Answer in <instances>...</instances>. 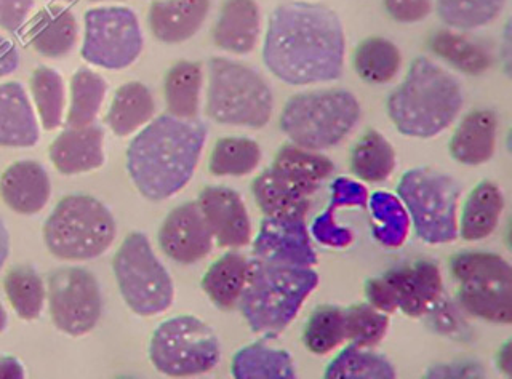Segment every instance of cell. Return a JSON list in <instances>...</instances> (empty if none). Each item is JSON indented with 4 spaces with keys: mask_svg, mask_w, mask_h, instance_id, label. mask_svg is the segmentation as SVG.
Wrapping results in <instances>:
<instances>
[{
    "mask_svg": "<svg viewBox=\"0 0 512 379\" xmlns=\"http://www.w3.org/2000/svg\"><path fill=\"white\" fill-rule=\"evenodd\" d=\"M346 37L340 16L325 5L282 4L269 16L263 61L285 84H322L343 74Z\"/></svg>",
    "mask_w": 512,
    "mask_h": 379,
    "instance_id": "cell-1",
    "label": "cell"
},
{
    "mask_svg": "<svg viewBox=\"0 0 512 379\" xmlns=\"http://www.w3.org/2000/svg\"><path fill=\"white\" fill-rule=\"evenodd\" d=\"M207 125L199 119L162 114L128 144L127 170L146 199L175 196L191 181L207 140Z\"/></svg>",
    "mask_w": 512,
    "mask_h": 379,
    "instance_id": "cell-2",
    "label": "cell"
},
{
    "mask_svg": "<svg viewBox=\"0 0 512 379\" xmlns=\"http://www.w3.org/2000/svg\"><path fill=\"white\" fill-rule=\"evenodd\" d=\"M463 101L458 79L428 56H418L404 82L388 96L386 111L399 133L426 140L452 125Z\"/></svg>",
    "mask_w": 512,
    "mask_h": 379,
    "instance_id": "cell-3",
    "label": "cell"
},
{
    "mask_svg": "<svg viewBox=\"0 0 512 379\" xmlns=\"http://www.w3.org/2000/svg\"><path fill=\"white\" fill-rule=\"evenodd\" d=\"M319 276L311 268L252 258L239 308L252 332L276 338L292 324Z\"/></svg>",
    "mask_w": 512,
    "mask_h": 379,
    "instance_id": "cell-4",
    "label": "cell"
},
{
    "mask_svg": "<svg viewBox=\"0 0 512 379\" xmlns=\"http://www.w3.org/2000/svg\"><path fill=\"white\" fill-rule=\"evenodd\" d=\"M360 119V103L346 88L298 93L285 103L280 130L300 148L324 151L340 144Z\"/></svg>",
    "mask_w": 512,
    "mask_h": 379,
    "instance_id": "cell-5",
    "label": "cell"
},
{
    "mask_svg": "<svg viewBox=\"0 0 512 379\" xmlns=\"http://www.w3.org/2000/svg\"><path fill=\"white\" fill-rule=\"evenodd\" d=\"M116 221L106 205L87 194H71L56 204L44 224L48 252L64 261L103 255L116 239Z\"/></svg>",
    "mask_w": 512,
    "mask_h": 379,
    "instance_id": "cell-6",
    "label": "cell"
},
{
    "mask_svg": "<svg viewBox=\"0 0 512 379\" xmlns=\"http://www.w3.org/2000/svg\"><path fill=\"white\" fill-rule=\"evenodd\" d=\"M271 88L247 64L215 56L208 61L207 116L221 125L263 128L272 116Z\"/></svg>",
    "mask_w": 512,
    "mask_h": 379,
    "instance_id": "cell-7",
    "label": "cell"
},
{
    "mask_svg": "<svg viewBox=\"0 0 512 379\" xmlns=\"http://www.w3.org/2000/svg\"><path fill=\"white\" fill-rule=\"evenodd\" d=\"M461 186L452 176L418 167L400 178L397 196L412 216L416 236L426 244H447L458 237L456 208Z\"/></svg>",
    "mask_w": 512,
    "mask_h": 379,
    "instance_id": "cell-8",
    "label": "cell"
},
{
    "mask_svg": "<svg viewBox=\"0 0 512 379\" xmlns=\"http://www.w3.org/2000/svg\"><path fill=\"white\" fill-rule=\"evenodd\" d=\"M450 271L458 298L469 314L492 324L512 322V269L495 253L464 252L452 256Z\"/></svg>",
    "mask_w": 512,
    "mask_h": 379,
    "instance_id": "cell-9",
    "label": "cell"
},
{
    "mask_svg": "<svg viewBox=\"0 0 512 379\" xmlns=\"http://www.w3.org/2000/svg\"><path fill=\"white\" fill-rule=\"evenodd\" d=\"M112 269L125 303L138 316H157L172 306V277L157 260L143 232L125 237L112 260Z\"/></svg>",
    "mask_w": 512,
    "mask_h": 379,
    "instance_id": "cell-10",
    "label": "cell"
},
{
    "mask_svg": "<svg viewBox=\"0 0 512 379\" xmlns=\"http://www.w3.org/2000/svg\"><path fill=\"white\" fill-rule=\"evenodd\" d=\"M149 359L172 378L202 375L220 362V343L212 328L197 317H173L152 335Z\"/></svg>",
    "mask_w": 512,
    "mask_h": 379,
    "instance_id": "cell-11",
    "label": "cell"
},
{
    "mask_svg": "<svg viewBox=\"0 0 512 379\" xmlns=\"http://www.w3.org/2000/svg\"><path fill=\"white\" fill-rule=\"evenodd\" d=\"M143 52V32L135 12L127 7H96L85 12L84 45L87 63L109 71L132 66Z\"/></svg>",
    "mask_w": 512,
    "mask_h": 379,
    "instance_id": "cell-12",
    "label": "cell"
},
{
    "mask_svg": "<svg viewBox=\"0 0 512 379\" xmlns=\"http://www.w3.org/2000/svg\"><path fill=\"white\" fill-rule=\"evenodd\" d=\"M368 304L384 314L404 312L408 317L428 314L442 295V276L432 261H416L367 280Z\"/></svg>",
    "mask_w": 512,
    "mask_h": 379,
    "instance_id": "cell-13",
    "label": "cell"
},
{
    "mask_svg": "<svg viewBox=\"0 0 512 379\" xmlns=\"http://www.w3.org/2000/svg\"><path fill=\"white\" fill-rule=\"evenodd\" d=\"M48 308L61 332L82 336L92 332L103 309L100 287L84 268H60L48 276Z\"/></svg>",
    "mask_w": 512,
    "mask_h": 379,
    "instance_id": "cell-14",
    "label": "cell"
},
{
    "mask_svg": "<svg viewBox=\"0 0 512 379\" xmlns=\"http://www.w3.org/2000/svg\"><path fill=\"white\" fill-rule=\"evenodd\" d=\"M162 252L180 264H194L212 252L213 236L197 202H186L168 213L160 226Z\"/></svg>",
    "mask_w": 512,
    "mask_h": 379,
    "instance_id": "cell-15",
    "label": "cell"
},
{
    "mask_svg": "<svg viewBox=\"0 0 512 379\" xmlns=\"http://www.w3.org/2000/svg\"><path fill=\"white\" fill-rule=\"evenodd\" d=\"M253 258L271 263L312 268L317 263L304 220L264 216L253 242Z\"/></svg>",
    "mask_w": 512,
    "mask_h": 379,
    "instance_id": "cell-16",
    "label": "cell"
},
{
    "mask_svg": "<svg viewBox=\"0 0 512 379\" xmlns=\"http://www.w3.org/2000/svg\"><path fill=\"white\" fill-rule=\"evenodd\" d=\"M213 239L221 248L245 247L252 237V224L244 200L234 189L208 186L197 199Z\"/></svg>",
    "mask_w": 512,
    "mask_h": 379,
    "instance_id": "cell-17",
    "label": "cell"
},
{
    "mask_svg": "<svg viewBox=\"0 0 512 379\" xmlns=\"http://www.w3.org/2000/svg\"><path fill=\"white\" fill-rule=\"evenodd\" d=\"M103 143L104 132L100 125L66 127L50 144L48 156L63 175L92 172L104 164Z\"/></svg>",
    "mask_w": 512,
    "mask_h": 379,
    "instance_id": "cell-18",
    "label": "cell"
},
{
    "mask_svg": "<svg viewBox=\"0 0 512 379\" xmlns=\"http://www.w3.org/2000/svg\"><path fill=\"white\" fill-rule=\"evenodd\" d=\"M52 184L39 162L20 160L0 176V197L13 212L36 215L47 205Z\"/></svg>",
    "mask_w": 512,
    "mask_h": 379,
    "instance_id": "cell-19",
    "label": "cell"
},
{
    "mask_svg": "<svg viewBox=\"0 0 512 379\" xmlns=\"http://www.w3.org/2000/svg\"><path fill=\"white\" fill-rule=\"evenodd\" d=\"M210 10V0H152L148 23L164 44H181L196 36Z\"/></svg>",
    "mask_w": 512,
    "mask_h": 379,
    "instance_id": "cell-20",
    "label": "cell"
},
{
    "mask_svg": "<svg viewBox=\"0 0 512 379\" xmlns=\"http://www.w3.org/2000/svg\"><path fill=\"white\" fill-rule=\"evenodd\" d=\"M260 21L255 0H224L213 26V44L224 52L247 55L260 37Z\"/></svg>",
    "mask_w": 512,
    "mask_h": 379,
    "instance_id": "cell-21",
    "label": "cell"
},
{
    "mask_svg": "<svg viewBox=\"0 0 512 379\" xmlns=\"http://www.w3.org/2000/svg\"><path fill=\"white\" fill-rule=\"evenodd\" d=\"M498 117L490 109H476L464 116L450 141V154L461 165L485 164L496 146Z\"/></svg>",
    "mask_w": 512,
    "mask_h": 379,
    "instance_id": "cell-22",
    "label": "cell"
},
{
    "mask_svg": "<svg viewBox=\"0 0 512 379\" xmlns=\"http://www.w3.org/2000/svg\"><path fill=\"white\" fill-rule=\"evenodd\" d=\"M39 141V125L23 85H0V146L32 148Z\"/></svg>",
    "mask_w": 512,
    "mask_h": 379,
    "instance_id": "cell-23",
    "label": "cell"
},
{
    "mask_svg": "<svg viewBox=\"0 0 512 379\" xmlns=\"http://www.w3.org/2000/svg\"><path fill=\"white\" fill-rule=\"evenodd\" d=\"M77 21L69 8L61 5L45 7L32 18L28 39L32 48L44 58H63L76 45Z\"/></svg>",
    "mask_w": 512,
    "mask_h": 379,
    "instance_id": "cell-24",
    "label": "cell"
},
{
    "mask_svg": "<svg viewBox=\"0 0 512 379\" xmlns=\"http://www.w3.org/2000/svg\"><path fill=\"white\" fill-rule=\"evenodd\" d=\"M269 168L309 197L335 172V164L327 156L293 143L284 144L277 151Z\"/></svg>",
    "mask_w": 512,
    "mask_h": 379,
    "instance_id": "cell-25",
    "label": "cell"
},
{
    "mask_svg": "<svg viewBox=\"0 0 512 379\" xmlns=\"http://www.w3.org/2000/svg\"><path fill=\"white\" fill-rule=\"evenodd\" d=\"M253 197L264 216L304 220L311 207V197L306 196L292 183L266 168L252 183Z\"/></svg>",
    "mask_w": 512,
    "mask_h": 379,
    "instance_id": "cell-26",
    "label": "cell"
},
{
    "mask_svg": "<svg viewBox=\"0 0 512 379\" xmlns=\"http://www.w3.org/2000/svg\"><path fill=\"white\" fill-rule=\"evenodd\" d=\"M503 208L501 189L493 181H482L464 202L458 234L468 242L485 239L498 226Z\"/></svg>",
    "mask_w": 512,
    "mask_h": 379,
    "instance_id": "cell-27",
    "label": "cell"
},
{
    "mask_svg": "<svg viewBox=\"0 0 512 379\" xmlns=\"http://www.w3.org/2000/svg\"><path fill=\"white\" fill-rule=\"evenodd\" d=\"M248 277V260L240 253H226L210 266L202 288L221 311H231L239 304Z\"/></svg>",
    "mask_w": 512,
    "mask_h": 379,
    "instance_id": "cell-28",
    "label": "cell"
},
{
    "mask_svg": "<svg viewBox=\"0 0 512 379\" xmlns=\"http://www.w3.org/2000/svg\"><path fill=\"white\" fill-rule=\"evenodd\" d=\"M156 104L151 92L141 82H128L117 88L106 122L116 136H128L148 124Z\"/></svg>",
    "mask_w": 512,
    "mask_h": 379,
    "instance_id": "cell-29",
    "label": "cell"
},
{
    "mask_svg": "<svg viewBox=\"0 0 512 379\" xmlns=\"http://www.w3.org/2000/svg\"><path fill=\"white\" fill-rule=\"evenodd\" d=\"M368 192L362 184L349 178H338L332 184V199L328 204L324 215H320L311 226L312 236L316 237L317 242L327 245V247H346L354 240L352 232L349 229L336 228L333 224V215L336 208L343 207H367Z\"/></svg>",
    "mask_w": 512,
    "mask_h": 379,
    "instance_id": "cell-30",
    "label": "cell"
},
{
    "mask_svg": "<svg viewBox=\"0 0 512 379\" xmlns=\"http://www.w3.org/2000/svg\"><path fill=\"white\" fill-rule=\"evenodd\" d=\"M202 88V64L178 61L168 69L164 93L168 114L178 119H197Z\"/></svg>",
    "mask_w": 512,
    "mask_h": 379,
    "instance_id": "cell-31",
    "label": "cell"
},
{
    "mask_svg": "<svg viewBox=\"0 0 512 379\" xmlns=\"http://www.w3.org/2000/svg\"><path fill=\"white\" fill-rule=\"evenodd\" d=\"M396 168V152L380 132L370 128L354 144L351 151V172L360 181L383 183Z\"/></svg>",
    "mask_w": 512,
    "mask_h": 379,
    "instance_id": "cell-32",
    "label": "cell"
},
{
    "mask_svg": "<svg viewBox=\"0 0 512 379\" xmlns=\"http://www.w3.org/2000/svg\"><path fill=\"white\" fill-rule=\"evenodd\" d=\"M402 64L399 48L384 37L362 40L352 55V66L367 84H388L399 72Z\"/></svg>",
    "mask_w": 512,
    "mask_h": 379,
    "instance_id": "cell-33",
    "label": "cell"
},
{
    "mask_svg": "<svg viewBox=\"0 0 512 379\" xmlns=\"http://www.w3.org/2000/svg\"><path fill=\"white\" fill-rule=\"evenodd\" d=\"M232 376L236 379H293L296 372L287 351L255 343L236 352L232 359Z\"/></svg>",
    "mask_w": 512,
    "mask_h": 379,
    "instance_id": "cell-34",
    "label": "cell"
},
{
    "mask_svg": "<svg viewBox=\"0 0 512 379\" xmlns=\"http://www.w3.org/2000/svg\"><path fill=\"white\" fill-rule=\"evenodd\" d=\"M432 53L468 76H482L492 66V58L480 45L452 31H437L429 37Z\"/></svg>",
    "mask_w": 512,
    "mask_h": 379,
    "instance_id": "cell-35",
    "label": "cell"
},
{
    "mask_svg": "<svg viewBox=\"0 0 512 379\" xmlns=\"http://www.w3.org/2000/svg\"><path fill=\"white\" fill-rule=\"evenodd\" d=\"M108 84L92 69L80 68L71 79V106H69L66 127H88L95 122Z\"/></svg>",
    "mask_w": 512,
    "mask_h": 379,
    "instance_id": "cell-36",
    "label": "cell"
},
{
    "mask_svg": "<svg viewBox=\"0 0 512 379\" xmlns=\"http://www.w3.org/2000/svg\"><path fill=\"white\" fill-rule=\"evenodd\" d=\"M324 376L327 379H394L396 368L386 357L349 344L330 362Z\"/></svg>",
    "mask_w": 512,
    "mask_h": 379,
    "instance_id": "cell-37",
    "label": "cell"
},
{
    "mask_svg": "<svg viewBox=\"0 0 512 379\" xmlns=\"http://www.w3.org/2000/svg\"><path fill=\"white\" fill-rule=\"evenodd\" d=\"M261 162L260 144L250 138H221L213 146L208 170L213 176H245Z\"/></svg>",
    "mask_w": 512,
    "mask_h": 379,
    "instance_id": "cell-38",
    "label": "cell"
},
{
    "mask_svg": "<svg viewBox=\"0 0 512 379\" xmlns=\"http://www.w3.org/2000/svg\"><path fill=\"white\" fill-rule=\"evenodd\" d=\"M5 293L18 317L36 320L44 309L45 285L39 274L28 266H18L7 272L4 279Z\"/></svg>",
    "mask_w": 512,
    "mask_h": 379,
    "instance_id": "cell-39",
    "label": "cell"
},
{
    "mask_svg": "<svg viewBox=\"0 0 512 379\" xmlns=\"http://www.w3.org/2000/svg\"><path fill=\"white\" fill-rule=\"evenodd\" d=\"M370 210L376 240L388 248L404 244L410 220L400 200L389 192H375L370 199Z\"/></svg>",
    "mask_w": 512,
    "mask_h": 379,
    "instance_id": "cell-40",
    "label": "cell"
},
{
    "mask_svg": "<svg viewBox=\"0 0 512 379\" xmlns=\"http://www.w3.org/2000/svg\"><path fill=\"white\" fill-rule=\"evenodd\" d=\"M31 92L44 130L52 132L60 127L64 111L63 77L55 69L39 66L32 72Z\"/></svg>",
    "mask_w": 512,
    "mask_h": 379,
    "instance_id": "cell-41",
    "label": "cell"
},
{
    "mask_svg": "<svg viewBox=\"0 0 512 379\" xmlns=\"http://www.w3.org/2000/svg\"><path fill=\"white\" fill-rule=\"evenodd\" d=\"M506 0H436L437 15L448 28L471 31L492 23Z\"/></svg>",
    "mask_w": 512,
    "mask_h": 379,
    "instance_id": "cell-42",
    "label": "cell"
},
{
    "mask_svg": "<svg viewBox=\"0 0 512 379\" xmlns=\"http://www.w3.org/2000/svg\"><path fill=\"white\" fill-rule=\"evenodd\" d=\"M346 341L344 312L338 306H319L304 327L303 343L308 351L325 356Z\"/></svg>",
    "mask_w": 512,
    "mask_h": 379,
    "instance_id": "cell-43",
    "label": "cell"
},
{
    "mask_svg": "<svg viewBox=\"0 0 512 379\" xmlns=\"http://www.w3.org/2000/svg\"><path fill=\"white\" fill-rule=\"evenodd\" d=\"M344 312L346 341L357 348H375L388 332L389 319L372 304H354Z\"/></svg>",
    "mask_w": 512,
    "mask_h": 379,
    "instance_id": "cell-44",
    "label": "cell"
},
{
    "mask_svg": "<svg viewBox=\"0 0 512 379\" xmlns=\"http://www.w3.org/2000/svg\"><path fill=\"white\" fill-rule=\"evenodd\" d=\"M384 10L397 23L423 21L431 13L432 0H383Z\"/></svg>",
    "mask_w": 512,
    "mask_h": 379,
    "instance_id": "cell-45",
    "label": "cell"
},
{
    "mask_svg": "<svg viewBox=\"0 0 512 379\" xmlns=\"http://www.w3.org/2000/svg\"><path fill=\"white\" fill-rule=\"evenodd\" d=\"M34 0H0V28L16 32L26 23Z\"/></svg>",
    "mask_w": 512,
    "mask_h": 379,
    "instance_id": "cell-46",
    "label": "cell"
},
{
    "mask_svg": "<svg viewBox=\"0 0 512 379\" xmlns=\"http://www.w3.org/2000/svg\"><path fill=\"white\" fill-rule=\"evenodd\" d=\"M20 66V53L12 40L0 36V77L10 76Z\"/></svg>",
    "mask_w": 512,
    "mask_h": 379,
    "instance_id": "cell-47",
    "label": "cell"
},
{
    "mask_svg": "<svg viewBox=\"0 0 512 379\" xmlns=\"http://www.w3.org/2000/svg\"><path fill=\"white\" fill-rule=\"evenodd\" d=\"M24 368L15 357H0V379H23Z\"/></svg>",
    "mask_w": 512,
    "mask_h": 379,
    "instance_id": "cell-48",
    "label": "cell"
},
{
    "mask_svg": "<svg viewBox=\"0 0 512 379\" xmlns=\"http://www.w3.org/2000/svg\"><path fill=\"white\" fill-rule=\"evenodd\" d=\"M8 255H10V236H8L4 220L0 218V269L4 268Z\"/></svg>",
    "mask_w": 512,
    "mask_h": 379,
    "instance_id": "cell-49",
    "label": "cell"
},
{
    "mask_svg": "<svg viewBox=\"0 0 512 379\" xmlns=\"http://www.w3.org/2000/svg\"><path fill=\"white\" fill-rule=\"evenodd\" d=\"M498 365L506 375L511 376V343H506L498 356Z\"/></svg>",
    "mask_w": 512,
    "mask_h": 379,
    "instance_id": "cell-50",
    "label": "cell"
},
{
    "mask_svg": "<svg viewBox=\"0 0 512 379\" xmlns=\"http://www.w3.org/2000/svg\"><path fill=\"white\" fill-rule=\"evenodd\" d=\"M7 312H5L4 306L0 303V332H4L7 327Z\"/></svg>",
    "mask_w": 512,
    "mask_h": 379,
    "instance_id": "cell-51",
    "label": "cell"
},
{
    "mask_svg": "<svg viewBox=\"0 0 512 379\" xmlns=\"http://www.w3.org/2000/svg\"><path fill=\"white\" fill-rule=\"evenodd\" d=\"M92 2H101V0H92Z\"/></svg>",
    "mask_w": 512,
    "mask_h": 379,
    "instance_id": "cell-52",
    "label": "cell"
},
{
    "mask_svg": "<svg viewBox=\"0 0 512 379\" xmlns=\"http://www.w3.org/2000/svg\"><path fill=\"white\" fill-rule=\"evenodd\" d=\"M63 2H71V0H63Z\"/></svg>",
    "mask_w": 512,
    "mask_h": 379,
    "instance_id": "cell-53",
    "label": "cell"
}]
</instances>
